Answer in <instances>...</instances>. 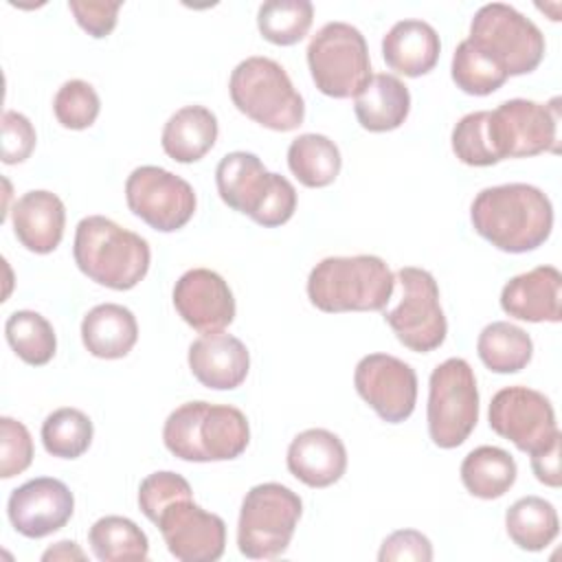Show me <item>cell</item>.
Segmentation results:
<instances>
[{"label":"cell","mask_w":562,"mask_h":562,"mask_svg":"<svg viewBox=\"0 0 562 562\" xmlns=\"http://www.w3.org/2000/svg\"><path fill=\"white\" fill-rule=\"evenodd\" d=\"M474 231L503 252H529L540 248L553 228L549 195L525 182L487 187L470 206Z\"/></svg>","instance_id":"1"},{"label":"cell","mask_w":562,"mask_h":562,"mask_svg":"<svg viewBox=\"0 0 562 562\" xmlns=\"http://www.w3.org/2000/svg\"><path fill=\"white\" fill-rule=\"evenodd\" d=\"M162 441L182 461H231L248 448L250 426L231 404L187 402L169 413Z\"/></svg>","instance_id":"2"},{"label":"cell","mask_w":562,"mask_h":562,"mask_svg":"<svg viewBox=\"0 0 562 562\" xmlns=\"http://www.w3.org/2000/svg\"><path fill=\"white\" fill-rule=\"evenodd\" d=\"M395 290V274L382 257H325L307 277V296L327 314L382 312Z\"/></svg>","instance_id":"3"},{"label":"cell","mask_w":562,"mask_h":562,"mask_svg":"<svg viewBox=\"0 0 562 562\" xmlns=\"http://www.w3.org/2000/svg\"><path fill=\"white\" fill-rule=\"evenodd\" d=\"M72 257L90 281L110 290H132L147 274L151 250L145 237L103 215H88L77 224Z\"/></svg>","instance_id":"4"},{"label":"cell","mask_w":562,"mask_h":562,"mask_svg":"<svg viewBox=\"0 0 562 562\" xmlns=\"http://www.w3.org/2000/svg\"><path fill=\"white\" fill-rule=\"evenodd\" d=\"M222 202L252 222L274 228L296 211V189L281 173H272L250 151L226 154L215 169Z\"/></svg>","instance_id":"5"},{"label":"cell","mask_w":562,"mask_h":562,"mask_svg":"<svg viewBox=\"0 0 562 562\" xmlns=\"http://www.w3.org/2000/svg\"><path fill=\"white\" fill-rule=\"evenodd\" d=\"M228 92L241 114L268 130L292 132L303 123V97L285 68L270 57L255 55L239 61L231 72Z\"/></svg>","instance_id":"6"},{"label":"cell","mask_w":562,"mask_h":562,"mask_svg":"<svg viewBox=\"0 0 562 562\" xmlns=\"http://www.w3.org/2000/svg\"><path fill=\"white\" fill-rule=\"evenodd\" d=\"M465 40L507 77L536 70L544 57L540 29L505 2L483 4L472 18Z\"/></svg>","instance_id":"7"},{"label":"cell","mask_w":562,"mask_h":562,"mask_svg":"<svg viewBox=\"0 0 562 562\" xmlns=\"http://www.w3.org/2000/svg\"><path fill=\"white\" fill-rule=\"evenodd\" d=\"M303 503L299 494L281 483H259L241 501L237 522V547L250 560H274L285 553Z\"/></svg>","instance_id":"8"},{"label":"cell","mask_w":562,"mask_h":562,"mask_svg":"<svg viewBox=\"0 0 562 562\" xmlns=\"http://www.w3.org/2000/svg\"><path fill=\"white\" fill-rule=\"evenodd\" d=\"M307 66L316 88L334 99L356 97L371 79L364 35L347 22H327L307 44Z\"/></svg>","instance_id":"9"},{"label":"cell","mask_w":562,"mask_h":562,"mask_svg":"<svg viewBox=\"0 0 562 562\" xmlns=\"http://www.w3.org/2000/svg\"><path fill=\"white\" fill-rule=\"evenodd\" d=\"M428 435L435 446H461L479 422V389L468 360L448 358L437 364L428 382Z\"/></svg>","instance_id":"10"},{"label":"cell","mask_w":562,"mask_h":562,"mask_svg":"<svg viewBox=\"0 0 562 562\" xmlns=\"http://www.w3.org/2000/svg\"><path fill=\"white\" fill-rule=\"evenodd\" d=\"M558 99L549 103L509 99L487 110V130L496 160L529 158L544 151L558 154Z\"/></svg>","instance_id":"11"},{"label":"cell","mask_w":562,"mask_h":562,"mask_svg":"<svg viewBox=\"0 0 562 562\" xmlns=\"http://www.w3.org/2000/svg\"><path fill=\"white\" fill-rule=\"evenodd\" d=\"M395 283L402 285V299L393 310L384 312V321L411 351H435L448 334L435 277L424 268L404 266L397 270Z\"/></svg>","instance_id":"12"},{"label":"cell","mask_w":562,"mask_h":562,"mask_svg":"<svg viewBox=\"0 0 562 562\" xmlns=\"http://www.w3.org/2000/svg\"><path fill=\"white\" fill-rule=\"evenodd\" d=\"M125 200L136 217L160 233L182 228L198 204L195 191L184 178L156 165L136 167L127 176Z\"/></svg>","instance_id":"13"},{"label":"cell","mask_w":562,"mask_h":562,"mask_svg":"<svg viewBox=\"0 0 562 562\" xmlns=\"http://www.w3.org/2000/svg\"><path fill=\"white\" fill-rule=\"evenodd\" d=\"M490 428L520 452H540L560 439L549 397L529 386H505L490 402Z\"/></svg>","instance_id":"14"},{"label":"cell","mask_w":562,"mask_h":562,"mask_svg":"<svg viewBox=\"0 0 562 562\" xmlns=\"http://www.w3.org/2000/svg\"><path fill=\"white\" fill-rule=\"evenodd\" d=\"M154 525L160 529L169 553L180 562H215L224 553V520L193 503L191 494L167 503Z\"/></svg>","instance_id":"15"},{"label":"cell","mask_w":562,"mask_h":562,"mask_svg":"<svg viewBox=\"0 0 562 562\" xmlns=\"http://www.w3.org/2000/svg\"><path fill=\"white\" fill-rule=\"evenodd\" d=\"M353 384L358 395L389 424H400L415 411L417 373L395 356L369 353L360 358Z\"/></svg>","instance_id":"16"},{"label":"cell","mask_w":562,"mask_h":562,"mask_svg":"<svg viewBox=\"0 0 562 562\" xmlns=\"http://www.w3.org/2000/svg\"><path fill=\"white\" fill-rule=\"evenodd\" d=\"M75 496L68 485L53 476H37L11 492L7 514L18 533L24 538H44L72 518Z\"/></svg>","instance_id":"17"},{"label":"cell","mask_w":562,"mask_h":562,"mask_svg":"<svg viewBox=\"0 0 562 562\" xmlns=\"http://www.w3.org/2000/svg\"><path fill=\"white\" fill-rule=\"evenodd\" d=\"M173 307L200 334L222 331L235 318V299L228 283L209 268L187 270L176 281Z\"/></svg>","instance_id":"18"},{"label":"cell","mask_w":562,"mask_h":562,"mask_svg":"<svg viewBox=\"0 0 562 562\" xmlns=\"http://www.w3.org/2000/svg\"><path fill=\"white\" fill-rule=\"evenodd\" d=\"M189 369L202 386L231 391L246 380L250 369V353L246 345L233 334H202L189 347Z\"/></svg>","instance_id":"19"},{"label":"cell","mask_w":562,"mask_h":562,"mask_svg":"<svg viewBox=\"0 0 562 562\" xmlns=\"http://www.w3.org/2000/svg\"><path fill=\"white\" fill-rule=\"evenodd\" d=\"M562 274L553 266H538L529 272L512 277L501 292L505 314L527 323H560Z\"/></svg>","instance_id":"20"},{"label":"cell","mask_w":562,"mask_h":562,"mask_svg":"<svg viewBox=\"0 0 562 562\" xmlns=\"http://www.w3.org/2000/svg\"><path fill=\"white\" fill-rule=\"evenodd\" d=\"M288 470L307 487L334 485L347 470L342 439L325 428L299 432L288 448Z\"/></svg>","instance_id":"21"},{"label":"cell","mask_w":562,"mask_h":562,"mask_svg":"<svg viewBox=\"0 0 562 562\" xmlns=\"http://www.w3.org/2000/svg\"><path fill=\"white\" fill-rule=\"evenodd\" d=\"M11 222L18 241L26 250L46 255L53 252L64 237L66 209L59 195L53 191L35 189L15 200L11 209Z\"/></svg>","instance_id":"22"},{"label":"cell","mask_w":562,"mask_h":562,"mask_svg":"<svg viewBox=\"0 0 562 562\" xmlns=\"http://www.w3.org/2000/svg\"><path fill=\"white\" fill-rule=\"evenodd\" d=\"M441 53L437 31L424 20H400L382 37V57L386 66L404 77L430 72Z\"/></svg>","instance_id":"23"},{"label":"cell","mask_w":562,"mask_h":562,"mask_svg":"<svg viewBox=\"0 0 562 562\" xmlns=\"http://www.w3.org/2000/svg\"><path fill=\"white\" fill-rule=\"evenodd\" d=\"M353 112L367 132L397 130L411 112V92L402 79L389 72L371 75L353 97Z\"/></svg>","instance_id":"24"},{"label":"cell","mask_w":562,"mask_h":562,"mask_svg":"<svg viewBox=\"0 0 562 562\" xmlns=\"http://www.w3.org/2000/svg\"><path fill=\"white\" fill-rule=\"evenodd\" d=\"M81 340L94 358H125L138 340L136 316L119 303L94 305L81 321Z\"/></svg>","instance_id":"25"},{"label":"cell","mask_w":562,"mask_h":562,"mask_svg":"<svg viewBox=\"0 0 562 562\" xmlns=\"http://www.w3.org/2000/svg\"><path fill=\"white\" fill-rule=\"evenodd\" d=\"M217 140V119L204 105H184L169 116L162 127V149L176 162L204 158Z\"/></svg>","instance_id":"26"},{"label":"cell","mask_w":562,"mask_h":562,"mask_svg":"<svg viewBox=\"0 0 562 562\" xmlns=\"http://www.w3.org/2000/svg\"><path fill=\"white\" fill-rule=\"evenodd\" d=\"M461 481L465 490L483 501L501 498L516 483V461L498 446H479L461 461Z\"/></svg>","instance_id":"27"},{"label":"cell","mask_w":562,"mask_h":562,"mask_svg":"<svg viewBox=\"0 0 562 562\" xmlns=\"http://www.w3.org/2000/svg\"><path fill=\"white\" fill-rule=\"evenodd\" d=\"M481 362L494 373H518L533 356L531 336L507 321H494L485 325L476 340Z\"/></svg>","instance_id":"28"},{"label":"cell","mask_w":562,"mask_h":562,"mask_svg":"<svg viewBox=\"0 0 562 562\" xmlns=\"http://www.w3.org/2000/svg\"><path fill=\"white\" fill-rule=\"evenodd\" d=\"M288 167L301 184L321 189L338 178L342 158L338 145L325 134H301L288 147Z\"/></svg>","instance_id":"29"},{"label":"cell","mask_w":562,"mask_h":562,"mask_svg":"<svg viewBox=\"0 0 562 562\" xmlns=\"http://www.w3.org/2000/svg\"><path fill=\"white\" fill-rule=\"evenodd\" d=\"M505 529L518 549L542 551L555 540L560 520L549 501L540 496H522L507 509Z\"/></svg>","instance_id":"30"},{"label":"cell","mask_w":562,"mask_h":562,"mask_svg":"<svg viewBox=\"0 0 562 562\" xmlns=\"http://www.w3.org/2000/svg\"><path fill=\"white\" fill-rule=\"evenodd\" d=\"M88 542L101 562H143L149 555V540L145 531L125 516L99 518L88 531Z\"/></svg>","instance_id":"31"},{"label":"cell","mask_w":562,"mask_h":562,"mask_svg":"<svg viewBox=\"0 0 562 562\" xmlns=\"http://www.w3.org/2000/svg\"><path fill=\"white\" fill-rule=\"evenodd\" d=\"M4 336L20 360L42 367L53 360L57 338L53 325L33 310H18L4 323Z\"/></svg>","instance_id":"32"},{"label":"cell","mask_w":562,"mask_h":562,"mask_svg":"<svg viewBox=\"0 0 562 562\" xmlns=\"http://www.w3.org/2000/svg\"><path fill=\"white\" fill-rule=\"evenodd\" d=\"M314 20L310 0H268L257 11V29L263 40L277 46L301 42Z\"/></svg>","instance_id":"33"},{"label":"cell","mask_w":562,"mask_h":562,"mask_svg":"<svg viewBox=\"0 0 562 562\" xmlns=\"http://www.w3.org/2000/svg\"><path fill=\"white\" fill-rule=\"evenodd\" d=\"M92 422L79 408H57L42 424V443L48 454L59 459H77L92 443Z\"/></svg>","instance_id":"34"},{"label":"cell","mask_w":562,"mask_h":562,"mask_svg":"<svg viewBox=\"0 0 562 562\" xmlns=\"http://www.w3.org/2000/svg\"><path fill=\"white\" fill-rule=\"evenodd\" d=\"M450 75L457 88L472 97H485L496 92L509 77L496 68L481 50H476L468 40L459 42L452 55Z\"/></svg>","instance_id":"35"},{"label":"cell","mask_w":562,"mask_h":562,"mask_svg":"<svg viewBox=\"0 0 562 562\" xmlns=\"http://www.w3.org/2000/svg\"><path fill=\"white\" fill-rule=\"evenodd\" d=\"M101 110L97 90L83 79H70L59 86L53 99V112L59 125L66 130H86L90 127Z\"/></svg>","instance_id":"36"},{"label":"cell","mask_w":562,"mask_h":562,"mask_svg":"<svg viewBox=\"0 0 562 562\" xmlns=\"http://www.w3.org/2000/svg\"><path fill=\"white\" fill-rule=\"evenodd\" d=\"M452 151L454 156L470 167H490L496 165V156L492 149L490 140V130H487V110L470 112L452 130L450 136Z\"/></svg>","instance_id":"37"},{"label":"cell","mask_w":562,"mask_h":562,"mask_svg":"<svg viewBox=\"0 0 562 562\" xmlns=\"http://www.w3.org/2000/svg\"><path fill=\"white\" fill-rule=\"evenodd\" d=\"M33 461V439L29 428L13 419L0 417V476L22 474Z\"/></svg>","instance_id":"38"},{"label":"cell","mask_w":562,"mask_h":562,"mask_svg":"<svg viewBox=\"0 0 562 562\" xmlns=\"http://www.w3.org/2000/svg\"><path fill=\"white\" fill-rule=\"evenodd\" d=\"M189 494H191V485L178 472H171V470L154 472L145 476L138 485V507L154 522L167 503Z\"/></svg>","instance_id":"39"},{"label":"cell","mask_w":562,"mask_h":562,"mask_svg":"<svg viewBox=\"0 0 562 562\" xmlns=\"http://www.w3.org/2000/svg\"><path fill=\"white\" fill-rule=\"evenodd\" d=\"M35 127L33 123L15 110H4L2 114V162L18 165L24 162L35 149Z\"/></svg>","instance_id":"40"},{"label":"cell","mask_w":562,"mask_h":562,"mask_svg":"<svg viewBox=\"0 0 562 562\" xmlns=\"http://www.w3.org/2000/svg\"><path fill=\"white\" fill-rule=\"evenodd\" d=\"M380 562H430L432 560V544L430 540L417 529H397L382 540L378 551Z\"/></svg>","instance_id":"41"},{"label":"cell","mask_w":562,"mask_h":562,"mask_svg":"<svg viewBox=\"0 0 562 562\" xmlns=\"http://www.w3.org/2000/svg\"><path fill=\"white\" fill-rule=\"evenodd\" d=\"M68 9L72 11L77 24L92 37H105L114 31L121 2L105 0H70Z\"/></svg>","instance_id":"42"},{"label":"cell","mask_w":562,"mask_h":562,"mask_svg":"<svg viewBox=\"0 0 562 562\" xmlns=\"http://www.w3.org/2000/svg\"><path fill=\"white\" fill-rule=\"evenodd\" d=\"M531 470L540 483L560 487V439H555L549 448L531 454Z\"/></svg>","instance_id":"43"},{"label":"cell","mask_w":562,"mask_h":562,"mask_svg":"<svg viewBox=\"0 0 562 562\" xmlns=\"http://www.w3.org/2000/svg\"><path fill=\"white\" fill-rule=\"evenodd\" d=\"M83 558H86V553L72 540H59L55 547H50L42 553L44 562H48V560H83Z\"/></svg>","instance_id":"44"}]
</instances>
